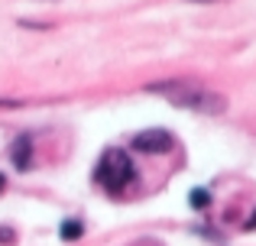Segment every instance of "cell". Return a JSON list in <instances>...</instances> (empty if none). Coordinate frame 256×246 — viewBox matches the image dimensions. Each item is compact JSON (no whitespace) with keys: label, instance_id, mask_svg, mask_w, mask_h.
Returning <instances> with one entry per match:
<instances>
[{"label":"cell","instance_id":"obj_1","mask_svg":"<svg viewBox=\"0 0 256 246\" xmlns=\"http://www.w3.org/2000/svg\"><path fill=\"white\" fill-rule=\"evenodd\" d=\"M146 91L172 101L175 107H188V110H198V114H224L227 110V97H220L218 91L204 88L198 81H185V78L152 81V84H146Z\"/></svg>","mask_w":256,"mask_h":246},{"label":"cell","instance_id":"obj_2","mask_svg":"<svg viewBox=\"0 0 256 246\" xmlns=\"http://www.w3.org/2000/svg\"><path fill=\"white\" fill-rule=\"evenodd\" d=\"M94 178H98V185H104V188H110V191L124 188L133 178V159L126 156L124 149H107L104 156H100L98 169H94Z\"/></svg>","mask_w":256,"mask_h":246},{"label":"cell","instance_id":"obj_3","mask_svg":"<svg viewBox=\"0 0 256 246\" xmlns=\"http://www.w3.org/2000/svg\"><path fill=\"white\" fill-rule=\"evenodd\" d=\"M172 133L169 130H146L133 136V149L136 152H169L172 149Z\"/></svg>","mask_w":256,"mask_h":246},{"label":"cell","instance_id":"obj_4","mask_svg":"<svg viewBox=\"0 0 256 246\" xmlns=\"http://www.w3.org/2000/svg\"><path fill=\"white\" fill-rule=\"evenodd\" d=\"M30 162H32V143H30V136H20L16 143H13V165H16L20 172H26Z\"/></svg>","mask_w":256,"mask_h":246},{"label":"cell","instance_id":"obj_5","mask_svg":"<svg viewBox=\"0 0 256 246\" xmlns=\"http://www.w3.org/2000/svg\"><path fill=\"white\" fill-rule=\"evenodd\" d=\"M188 201H192V208H208V204H211V191H208V188H194L192 191V195H188Z\"/></svg>","mask_w":256,"mask_h":246},{"label":"cell","instance_id":"obj_6","mask_svg":"<svg viewBox=\"0 0 256 246\" xmlns=\"http://www.w3.org/2000/svg\"><path fill=\"white\" fill-rule=\"evenodd\" d=\"M82 234H84L82 221H65V224H62V240H78Z\"/></svg>","mask_w":256,"mask_h":246},{"label":"cell","instance_id":"obj_7","mask_svg":"<svg viewBox=\"0 0 256 246\" xmlns=\"http://www.w3.org/2000/svg\"><path fill=\"white\" fill-rule=\"evenodd\" d=\"M4 185H6V178H4V172H0V191H4Z\"/></svg>","mask_w":256,"mask_h":246}]
</instances>
